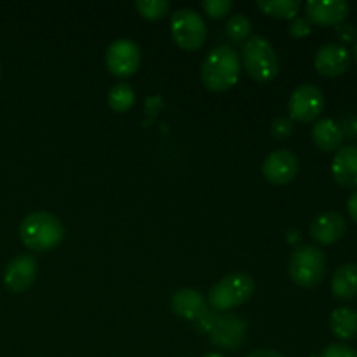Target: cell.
<instances>
[{"label": "cell", "mask_w": 357, "mask_h": 357, "mask_svg": "<svg viewBox=\"0 0 357 357\" xmlns=\"http://www.w3.org/2000/svg\"><path fill=\"white\" fill-rule=\"evenodd\" d=\"M335 181L345 188H357V145H347L337 150L331 164Z\"/></svg>", "instance_id": "cell-15"}, {"label": "cell", "mask_w": 357, "mask_h": 357, "mask_svg": "<svg viewBox=\"0 0 357 357\" xmlns=\"http://www.w3.org/2000/svg\"><path fill=\"white\" fill-rule=\"evenodd\" d=\"M171 309L181 319L195 321L206 310V300L197 289H180L171 298Z\"/></svg>", "instance_id": "cell-16"}, {"label": "cell", "mask_w": 357, "mask_h": 357, "mask_svg": "<svg viewBox=\"0 0 357 357\" xmlns=\"http://www.w3.org/2000/svg\"><path fill=\"white\" fill-rule=\"evenodd\" d=\"M324 110V94L314 84L296 87L289 98V117L291 121L312 122Z\"/></svg>", "instance_id": "cell-8"}, {"label": "cell", "mask_w": 357, "mask_h": 357, "mask_svg": "<svg viewBox=\"0 0 357 357\" xmlns=\"http://www.w3.org/2000/svg\"><path fill=\"white\" fill-rule=\"evenodd\" d=\"M139 61H142V51L131 38H119L107 49V66L115 77L121 79L131 77L139 68Z\"/></svg>", "instance_id": "cell-7"}, {"label": "cell", "mask_w": 357, "mask_h": 357, "mask_svg": "<svg viewBox=\"0 0 357 357\" xmlns=\"http://www.w3.org/2000/svg\"><path fill=\"white\" fill-rule=\"evenodd\" d=\"M253 30V24H251V20L244 14H234L229 21H227L225 31L229 35L230 40L234 42H243L246 40L248 35Z\"/></svg>", "instance_id": "cell-22"}, {"label": "cell", "mask_w": 357, "mask_h": 357, "mask_svg": "<svg viewBox=\"0 0 357 357\" xmlns=\"http://www.w3.org/2000/svg\"><path fill=\"white\" fill-rule=\"evenodd\" d=\"M289 278L302 288H314L326 275V255L316 246H300L288 261Z\"/></svg>", "instance_id": "cell-5"}, {"label": "cell", "mask_w": 357, "mask_h": 357, "mask_svg": "<svg viewBox=\"0 0 357 357\" xmlns=\"http://www.w3.org/2000/svg\"><path fill=\"white\" fill-rule=\"evenodd\" d=\"M202 357H223L222 354H218V352H209V354L202 356Z\"/></svg>", "instance_id": "cell-32"}, {"label": "cell", "mask_w": 357, "mask_h": 357, "mask_svg": "<svg viewBox=\"0 0 357 357\" xmlns=\"http://www.w3.org/2000/svg\"><path fill=\"white\" fill-rule=\"evenodd\" d=\"M354 56H356V59H357V40H356V47H354Z\"/></svg>", "instance_id": "cell-33"}, {"label": "cell", "mask_w": 357, "mask_h": 357, "mask_svg": "<svg viewBox=\"0 0 357 357\" xmlns=\"http://www.w3.org/2000/svg\"><path fill=\"white\" fill-rule=\"evenodd\" d=\"M331 291L340 300H352L357 296V264H345L335 271L331 279Z\"/></svg>", "instance_id": "cell-18"}, {"label": "cell", "mask_w": 357, "mask_h": 357, "mask_svg": "<svg viewBox=\"0 0 357 357\" xmlns=\"http://www.w3.org/2000/svg\"><path fill=\"white\" fill-rule=\"evenodd\" d=\"M255 291V282L251 275L244 272H234L220 279L208 295V303L215 312H227L243 305L251 298Z\"/></svg>", "instance_id": "cell-3"}, {"label": "cell", "mask_w": 357, "mask_h": 357, "mask_svg": "<svg viewBox=\"0 0 357 357\" xmlns=\"http://www.w3.org/2000/svg\"><path fill=\"white\" fill-rule=\"evenodd\" d=\"M347 209H349V215H351L352 222L357 223V190L351 195V197H349Z\"/></svg>", "instance_id": "cell-30"}, {"label": "cell", "mask_w": 357, "mask_h": 357, "mask_svg": "<svg viewBox=\"0 0 357 357\" xmlns=\"http://www.w3.org/2000/svg\"><path fill=\"white\" fill-rule=\"evenodd\" d=\"M37 260L31 255H17L3 271V284L10 293H24L37 279Z\"/></svg>", "instance_id": "cell-11"}, {"label": "cell", "mask_w": 357, "mask_h": 357, "mask_svg": "<svg viewBox=\"0 0 357 357\" xmlns=\"http://www.w3.org/2000/svg\"><path fill=\"white\" fill-rule=\"evenodd\" d=\"M298 159L289 150H274L268 153L261 166L265 180L272 185H288L298 174Z\"/></svg>", "instance_id": "cell-10"}, {"label": "cell", "mask_w": 357, "mask_h": 357, "mask_svg": "<svg viewBox=\"0 0 357 357\" xmlns=\"http://www.w3.org/2000/svg\"><path fill=\"white\" fill-rule=\"evenodd\" d=\"M258 9L279 20H295L302 2L300 0H258Z\"/></svg>", "instance_id": "cell-20"}, {"label": "cell", "mask_w": 357, "mask_h": 357, "mask_svg": "<svg viewBox=\"0 0 357 357\" xmlns=\"http://www.w3.org/2000/svg\"><path fill=\"white\" fill-rule=\"evenodd\" d=\"M241 75V56L229 44L216 45L202 61L201 79L206 89L222 93L236 86Z\"/></svg>", "instance_id": "cell-1"}, {"label": "cell", "mask_w": 357, "mask_h": 357, "mask_svg": "<svg viewBox=\"0 0 357 357\" xmlns=\"http://www.w3.org/2000/svg\"><path fill=\"white\" fill-rule=\"evenodd\" d=\"M347 232V222L337 211H326L310 223V237L321 246H330Z\"/></svg>", "instance_id": "cell-14"}, {"label": "cell", "mask_w": 357, "mask_h": 357, "mask_svg": "<svg viewBox=\"0 0 357 357\" xmlns=\"http://www.w3.org/2000/svg\"><path fill=\"white\" fill-rule=\"evenodd\" d=\"M310 30H312V23L307 17H295L293 23L289 24V35L295 38L305 37L310 33Z\"/></svg>", "instance_id": "cell-26"}, {"label": "cell", "mask_w": 357, "mask_h": 357, "mask_svg": "<svg viewBox=\"0 0 357 357\" xmlns=\"http://www.w3.org/2000/svg\"><path fill=\"white\" fill-rule=\"evenodd\" d=\"M312 142L323 152H335L342 149L344 129L333 119H321L312 126Z\"/></svg>", "instance_id": "cell-17"}, {"label": "cell", "mask_w": 357, "mask_h": 357, "mask_svg": "<svg viewBox=\"0 0 357 357\" xmlns=\"http://www.w3.org/2000/svg\"><path fill=\"white\" fill-rule=\"evenodd\" d=\"M65 237L59 218L45 211L30 213L20 225V239L35 253H45L58 246Z\"/></svg>", "instance_id": "cell-2"}, {"label": "cell", "mask_w": 357, "mask_h": 357, "mask_svg": "<svg viewBox=\"0 0 357 357\" xmlns=\"http://www.w3.org/2000/svg\"><path fill=\"white\" fill-rule=\"evenodd\" d=\"M337 35L342 42H352L356 38V28L352 24H337Z\"/></svg>", "instance_id": "cell-29"}, {"label": "cell", "mask_w": 357, "mask_h": 357, "mask_svg": "<svg viewBox=\"0 0 357 357\" xmlns=\"http://www.w3.org/2000/svg\"><path fill=\"white\" fill-rule=\"evenodd\" d=\"M171 33L178 47L185 51H195L208 37L206 23L199 13L192 9H178L171 16Z\"/></svg>", "instance_id": "cell-6"}, {"label": "cell", "mask_w": 357, "mask_h": 357, "mask_svg": "<svg viewBox=\"0 0 357 357\" xmlns=\"http://www.w3.org/2000/svg\"><path fill=\"white\" fill-rule=\"evenodd\" d=\"M246 357H284V356L279 354V352L275 351H271V349H258V351H253Z\"/></svg>", "instance_id": "cell-31"}, {"label": "cell", "mask_w": 357, "mask_h": 357, "mask_svg": "<svg viewBox=\"0 0 357 357\" xmlns=\"http://www.w3.org/2000/svg\"><path fill=\"white\" fill-rule=\"evenodd\" d=\"M136 10L145 20L155 21L169 14L171 3L166 2V0H138L136 2Z\"/></svg>", "instance_id": "cell-23"}, {"label": "cell", "mask_w": 357, "mask_h": 357, "mask_svg": "<svg viewBox=\"0 0 357 357\" xmlns=\"http://www.w3.org/2000/svg\"><path fill=\"white\" fill-rule=\"evenodd\" d=\"M321 357H357V351H354L352 347H347V345L333 344L324 349Z\"/></svg>", "instance_id": "cell-27"}, {"label": "cell", "mask_w": 357, "mask_h": 357, "mask_svg": "<svg viewBox=\"0 0 357 357\" xmlns=\"http://www.w3.org/2000/svg\"><path fill=\"white\" fill-rule=\"evenodd\" d=\"M135 89L129 84L121 82L115 84L110 91H108V105L114 112H128L129 108L135 105Z\"/></svg>", "instance_id": "cell-21"}, {"label": "cell", "mask_w": 357, "mask_h": 357, "mask_svg": "<svg viewBox=\"0 0 357 357\" xmlns=\"http://www.w3.org/2000/svg\"><path fill=\"white\" fill-rule=\"evenodd\" d=\"M202 9L213 20H222L232 9V2L230 0H204L202 2Z\"/></svg>", "instance_id": "cell-24"}, {"label": "cell", "mask_w": 357, "mask_h": 357, "mask_svg": "<svg viewBox=\"0 0 357 357\" xmlns=\"http://www.w3.org/2000/svg\"><path fill=\"white\" fill-rule=\"evenodd\" d=\"M330 328L340 340H352L357 337V312L351 307H338L331 314Z\"/></svg>", "instance_id": "cell-19"}, {"label": "cell", "mask_w": 357, "mask_h": 357, "mask_svg": "<svg viewBox=\"0 0 357 357\" xmlns=\"http://www.w3.org/2000/svg\"><path fill=\"white\" fill-rule=\"evenodd\" d=\"M243 61L248 73L253 80L267 84L274 80L279 73V59L275 49L265 37L255 35L243 44Z\"/></svg>", "instance_id": "cell-4"}, {"label": "cell", "mask_w": 357, "mask_h": 357, "mask_svg": "<svg viewBox=\"0 0 357 357\" xmlns=\"http://www.w3.org/2000/svg\"><path fill=\"white\" fill-rule=\"evenodd\" d=\"M314 65L324 77L344 75L351 66V51L344 44H326L317 51Z\"/></svg>", "instance_id": "cell-12"}, {"label": "cell", "mask_w": 357, "mask_h": 357, "mask_svg": "<svg viewBox=\"0 0 357 357\" xmlns=\"http://www.w3.org/2000/svg\"><path fill=\"white\" fill-rule=\"evenodd\" d=\"M216 317L218 316L215 314V310L206 309L204 312H202L201 316L195 319V328H197V331H201V333H209L213 328V324H215Z\"/></svg>", "instance_id": "cell-28"}, {"label": "cell", "mask_w": 357, "mask_h": 357, "mask_svg": "<svg viewBox=\"0 0 357 357\" xmlns=\"http://www.w3.org/2000/svg\"><path fill=\"white\" fill-rule=\"evenodd\" d=\"M208 335L215 347L223 351H236L246 338V323L236 314H223L216 317Z\"/></svg>", "instance_id": "cell-9"}, {"label": "cell", "mask_w": 357, "mask_h": 357, "mask_svg": "<svg viewBox=\"0 0 357 357\" xmlns=\"http://www.w3.org/2000/svg\"><path fill=\"white\" fill-rule=\"evenodd\" d=\"M351 13V6L345 0H309L305 3L307 20L321 26L340 24Z\"/></svg>", "instance_id": "cell-13"}, {"label": "cell", "mask_w": 357, "mask_h": 357, "mask_svg": "<svg viewBox=\"0 0 357 357\" xmlns=\"http://www.w3.org/2000/svg\"><path fill=\"white\" fill-rule=\"evenodd\" d=\"M295 131V124H293L291 119L279 117L275 121H272L271 124V135L275 139H286L293 135Z\"/></svg>", "instance_id": "cell-25"}]
</instances>
